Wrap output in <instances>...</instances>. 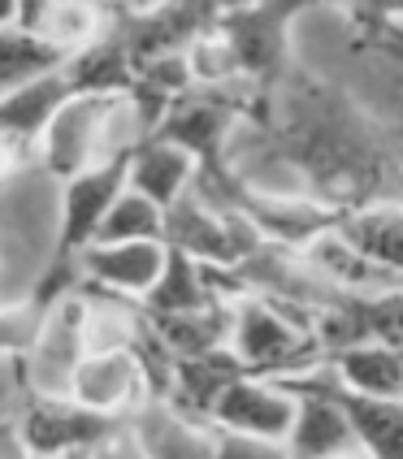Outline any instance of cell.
I'll list each match as a JSON object with an SVG mask.
<instances>
[{"label":"cell","mask_w":403,"mask_h":459,"mask_svg":"<svg viewBox=\"0 0 403 459\" xmlns=\"http://www.w3.org/2000/svg\"><path fill=\"white\" fill-rule=\"evenodd\" d=\"M274 382L295 394V416H291V429L282 437L286 459H334L343 451H360L343 411L329 394H321L317 385L300 382V377H274Z\"/></svg>","instance_id":"30bf717a"},{"label":"cell","mask_w":403,"mask_h":459,"mask_svg":"<svg viewBox=\"0 0 403 459\" xmlns=\"http://www.w3.org/2000/svg\"><path fill=\"white\" fill-rule=\"evenodd\" d=\"M127 160L130 152L104 156V160H92L87 169H78V174L66 178V200H61V226H57L52 260H78L83 247L96 238L109 204L127 186Z\"/></svg>","instance_id":"8992f818"},{"label":"cell","mask_w":403,"mask_h":459,"mask_svg":"<svg viewBox=\"0 0 403 459\" xmlns=\"http://www.w3.org/2000/svg\"><path fill=\"white\" fill-rule=\"evenodd\" d=\"M127 420L122 416H104V411L78 403L74 394H31L18 411V429H22L31 455H83L109 434H118Z\"/></svg>","instance_id":"277c9868"},{"label":"cell","mask_w":403,"mask_h":459,"mask_svg":"<svg viewBox=\"0 0 403 459\" xmlns=\"http://www.w3.org/2000/svg\"><path fill=\"white\" fill-rule=\"evenodd\" d=\"M152 333L156 342L165 347V356H196V351H208V347H222L230 342V299H213V304H200L191 312H170V316H152Z\"/></svg>","instance_id":"44dd1931"},{"label":"cell","mask_w":403,"mask_h":459,"mask_svg":"<svg viewBox=\"0 0 403 459\" xmlns=\"http://www.w3.org/2000/svg\"><path fill=\"white\" fill-rule=\"evenodd\" d=\"M213 459H286V446H282V437L213 429Z\"/></svg>","instance_id":"d4e9b609"},{"label":"cell","mask_w":403,"mask_h":459,"mask_svg":"<svg viewBox=\"0 0 403 459\" xmlns=\"http://www.w3.org/2000/svg\"><path fill=\"white\" fill-rule=\"evenodd\" d=\"M66 96H74V91H70L61 70L31 78V82L13 87V91H0V134L35 143L44 134V126L52 122V113L66 104Z\"/></svg>","instance_id":"ffe728a7"},{"label":"cell","mask_w":403,"mask_h":459,"mask_svg":"<svg viewBox=\"0 0 403 459\" xmlns=\"http://www.w3.org/2000/svg\"><path fill=\"white\" fill-rule=\"evenodd\" d=\"M83 356V330H78V290L66 295L48 312V325L39 333V342L31 347V356L18 359V377L31 394H66L70 373Z\"/></svg>","instance_id":"8fae6325"},{"label":"cell","mask_w":403,"mask_h":459,"mask_svg":"<svg viewBox=\"0 0 403 459\" xmlns=\"http://www.w3.org/2000/svg\"><path fill=\"white\" fill-rule=\"evenodd\" d=\"M291 416H295V394L291 390H282L274 377L243 373L217 394V403L208 408V425L230 429V434L286 437Z\"/></svg>","instance_id":"ba28073f"},{"label":"cell","mask_w":403,"mask_h":459,"mask_svg":"<svg viewBox=\"0 0 403 459\" xmlns=\"http://www.w3.org/2000/svg\"><path fill=\"white\" fill-rule=\"evenodd\" d=\"M61 299H44L39 290H26L22 299H9L0 304V356L9 359H26L31 347L39 342V333L48 325V312Z\"/></svg>","instance_id":"cb8c5ba5"},{"label":"cell","mask_w":403,"mask_h":459,"mask_svg":"<svg viewBox=\"0 0 403 459\" xmlns=\"http://www.w3.org/2000/svg\"><path fill=\"white\" fill-rule=\"evenodd\" d=\"M230 351L252 368L256 377H295L321 364V347L295 312L248 295L230 304Z\"/></svg>","instance_id":"6da1fadb"},{"label":"cell","mask_w":403,"mask_h":459,"mask_svg":"<svg viewBox=\"0 0 403 459\" xmlns=\"http://www.w3.org/2000/svg\"><path fill=\"white\" fill-rule=\"evenodd\" d=\"M303 4H312V0H256L243 9L217 13V30L234 52L239 78L265 87L282 74L286 48H291V18Z\"/></svg>","instance_id":"7a4b0ae2"},{"label":"cell","mask_w":403,"mask_h":459,"mask_svg":"<svg viewBox=\"0 0 403 459\" xmlns=\"http://www.w3.org/2000/svg\"><path fill=\"white\" fill-rule=\"evenodd\" d=\"M334 459H369L364 451H343V455H334Z\"/></svg>","instance_id":"4dcf8cb0"},{"label":"cell","mask_w":403,"mask_h":459,"mask_svg":"<svg viewBox=\"0 0 403 459\" xmlns=\"http://www.w3.org/2000/svg\"><path fill=\"white\" fill-rule=\"evenodd\" d=\"M0 459H31V446L18 429V416H0Z\"/></svg>","instance_id":"83f0119b"},{"label":"cell","mask_w":403,"mask_h":459,"mask_svg":"<svg viewBox=\"0 0 403 459\" xmlns=\"http://www.w3.org/2000/svg\"><path fill=\"white\" fill-rule=\"evenodd\" d=\"M321 364L329 368V377L352 394H369V399H399L403 394L399 342H378V338L352 342V347H338Z\"/></svg>","instance_id":"e0dca14e"},{"label":"cell","mask_w":403,"mask_h":459,"mask_svg":"<svg viewBox=\"0 0 403 459\" xmlns=\"http://www.w3.org/2000/svg\"><path fill=\"white\" fill-rule=\"evenodd\" d=\"M127 429L144 459H213V425L182 416L170 399H144L127 416Z\"/></svg>","instance_id":"7c38bea8"},{"label":"cell","mask_w":403,"mask_h":459,"mask_svg":"<svg viewBox=\"0 0 403 459\" xmlns=\"http://www.w3.org/2000/svg\"><path fill=\"white\" fill-rule=\"evenodd\" d=\"M295 377L308 385H317L321 394H329V399L338 403V411H343V420H347V429H352V437H355V446H360L369 459H403V408H399V399L352 394V390H343V385L329 377L326 364H312V368H303Z\"/></svg>","instance_id":"9c48e42d"},{"label":"cell","mask_w":403,"mask_h":459,"mask_svg":"<svg viewBox=\"0 0 403 459\" xmlns=\"http://www.w3.org/2000/svg\"><path fill=\"white\" fill-rule=\"evenodd\" d=\"M161 264H165V243H152V238H139V243H87L83 255H78L83 281L130 295V299H139L156 281Z\"/></svg>","instance_id":"5bb4252c"},{"label":"cell","mask_w":403,"mask_h":459,"mask_svg":"<svg viewBox=\"0 0 403 459\" xmlns=\"http://www.w3.org/2000/svg\"><path fill=\"white\" fill-rule=\"evenodd\" d=\"M243 4H256V0H213L217 13H230V9H243Z\"/></svg>","instance_id":"f546056e"},{"label":"cell","mask_w":403,"mask_h":459,"mask_svg":"<svg viewBox=\"0 0 403 459\" xmlns=\"http://www.w3.org/2000/svg\"><path fill=\"white\" fill-rule=\"evenodd\" d=\"M78 459H144V455H139V446H135V437H130V429L122 425L118 434H109L104 442H96L92 451H83Z\"/></svg>","instance_id":"484cf974"},{"label":"cell","mask_w":403,"mask_h":459,"mask_svg":"<svg viewBox=\"0 0 403 459\" xmlns=\"http://www.w3.org/2000/svg\"><path fill=\"white\" fill-rule=\"evenodd\" d=\"M109 104L113 96H66L44 134L35 139V156L52 178H70L92 160L109 156Z\"/></svg>","instance_id":"5b68a950"},{"label":"cell","mask_w":403,"mask_h":459,"mask_svg":"<svg viewBox=\"0 0 403 459\" xmlns=\"http://www.w3.org/2000/svg\"><path fill=\"white\" fill-rule=\"evenodd\" d=\"M78 403L104 411V416H122L152 399V382L139 351H83L70 373V390Z\"/></svg>","instance_id":"52a82bcc"},{"label":"cell","mask_w":403,"mask_h":459,"mask_svg":"<svg viewBox=\"0 0 403 459\" xmlns=\"http://www.w3.org/2000/svg\"><path fill=\"white\" fill-rule=\"evenodd\" d=\"M26 156H35V143H22L13 134H0V182H9L26 165Z\"/></svg>","instance_id":"4316f807"},{"label":"cell","mask_w":403,"mask_h":459,"mask_svg":"<svg viewBox=\"0 0 403 459\" xmlns=\"http://www.w3.org/2000/svg\"><path fill=\"white\" fill-rule=\"evenodd\" d=\"M18 22V0H0V26Z\"/></svg>","instance_id":"f1b7e54d"},{"label":"cell","mask_w":403,"mask_h":459,"mask_svg":"<svg viewBox=\"0 0 403 459\" xmlns=\"http://www.w3.org/2000/svg\"><path fill=\"white\" fill-rule=\"evenodd\" d=\"M61 74H66L74 96H122V91H130L135 65H130V52L122 44V35L113 30V18H109V26L87 48L70 52L61 61Z\"/></svg>","instance_id":"ac0fdd59"},{"label":"cell","mask_w":403,"mask_h":459,"mask_svg":"<svg viewBox=\"0 0 403 459\" xmlns=\"http://www.w3.org/2000/svg\"><path fill=\"white\" fill-rule=\"evenodd\" d=\"M196 174H200L196 156L182 152L178 143L161 139V134H148L127 160V186L135 195L152 200L161 212L196 186Z\"/></svg>","instance_id":"2e32d148"},{"label":"cell","mask_w":403,"mask_h":459,"mask_svg":"<svg viewBox=\"0 0 403 459\" xmlns=\"http://www.w3.org/2000/svg\"><path fill=\"white\" fill-rule=\"evenodd\" d=\"M222 281H226L222 269H213V264H204V260H196V255L178 252V247H165V264H161L156 281L139 295V304H144L148 316L191 312V307L222 299V295H226Z\"/></svg>","instance_id":"9a60e30c"},{"label":"cell","mask_w":403,"mask_h":459,"mask_svg":"<svg viewBox=\"0 0 403 459\" xmlns=\"http://www.w3.org/2000/svg\"><path fill=\"white\" fill-rule=\"evenodd\" d=\"M61 52L48 48L39 35H31L22 26H0V91H13L31 78L61 70Z\"/></svg>","instance_id":"7402d4cb"},{"label":"cell","mask_w":403,"mask_h":459,"mask_svg":"<svg viewBox=\"0 0 403 459\" xmlns=\"http://www.w3.org/2000/svg\"><path fill=\"white\" fill-rule=\"evenodd\" d=\"M161 230H165V212L152 204V200L135 195L130 186H122V195L109 204V212H104V221L92 243H139V238L161 243Z\"/></svg>","instance_id":"603a6c76"},{"label":"cell","mask_w":403,"mask_h":459,"mask_svg":"<svg viewBox=\"0 0 403 459\" xmlns=\"http://www.w3.org/2000/svg\"><path fill=\"white\" fill-rule=\"evenodd\" d=\"M234 117H239V104L222 96V87H196L191 82L182 96L165 104V113H161L152 134H161V139L178 143L182 152L196 156V165H200L196 178H222L226 174L222 152H226Z\"/></svg>","instance_id":"3957f363"},{"label":"cell","mask_w":403,"mask_h":459,"mask_svg":"<svg viewBox=\"0 0 403 459\" xmlns=\"http://www.w3.org/2000/svg\"><path fill=\"white\" fill-rule=\"evenodd\" d=\"M139 4H156V0H127V9H139Z\"/></svg>","instance_id":"1f68e13d"},{"label":"cell","mask_w":403,"mask_h":459,"mask_svg":"<svg viewBox=\"0 0 403 459\" xmlns=\"http://www.w3.org/2000/svg\"><path fill=\"white\" fill-rule=\"evenodd\" d=\"M243 373H252V368L230 351V342L208 347V351H196V356H178V359H170V390H165V399H170L182 416L208 425V408L217 403V394H222L234 377H243Z\"/></svg>","instance_id":"4fadbf2b"},{"label":"cell","mask_w":403,"mask_h":459,"mask_svg":"<svg viewBox=\"0 0 403 459\" xmlns=\"http://www.w3.org/2000/svg\"><path fill=\"white\" fill-rule=\"evenodd\" d=\"M334 234L355 247L364 260H373L381 269L399 273V243H403V212L395 200H369V204H347L334 221Z\"/></svg>","instance_id":"d6986e66"}]
</instances>
